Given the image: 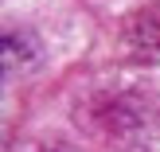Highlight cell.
Segmentation results:
<instances>
[{
  "label": "cell",
  "mask_w": 160,
  "mask_h": 152,
  "mask_svg": "<svg viewBox=\"0 0 160 152\" xmlns=\"http://www.w3.org/2000/svg\"><path fill=\"white\" fill-rule=\"evenodd\" d=\"M125 51L137 62H160V0L125 23Z\"/></svg>",
  "instance_id": "cell-1"
},
{
  "label": "cell",
  "mask_w": 160,
  "mask_h": 152,
  "mask_svg": "<svg viewBox=\"0 0 160 152\" xmlns=\"http://www.w3.org/2000/svg\"><path fill=\"white\" fill-rule=\"evenodd\" d=\"M0 78H4V66H0Z\"/></svg>",
  "instance_id": "cell-2"
},
{
  "label": "cell",
  "mask_w": 160,
  "mask_h": 152,
  "mask_svg": "<svg viewBox=\"0 0 160 152\" xmlns=\"http://www.w3.org/2000/svg\"><path fill=\"white\" fill-rule=\"evenodd\" d=\"M39 152H51V148H39Z\"/></svg>",
  "instance_id": "cell-3"
}]
</instances>
